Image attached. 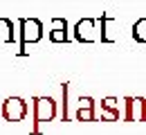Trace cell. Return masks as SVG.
Returning <instances> with one entry per match:
<instances>
[{"label": "cell", "mask_w": 146, "mask_h": 135, "mask_svg": "<svg viewBox=\"0 0 146 135\" xmlns=\"http://www.w3.org/2000/svg\"><path fill=\"white\" fill-rule=\"evenodd\" d=\"M32 108H34V126H32V135H40V124L54 119L58 104H56L52 97L36 95L34 99H32Z\"/></svg>", "instance_id": "obj_1"}, {"label": "cell", "mask_w": 146, "mask_h": 135, "mask_svg": "<svg viewBox=\"0 0 146 135\" xmlns=\"http://www.w3.org/2000/svg\"><path fill=\"white\" fill-rule=\"evenodd\" d=\"M20 27V47H18V57H27V47L34 45L43 39V23L38 18H18Z\"/></svg>", "instance_id": "obj_2"}, {"label": "cell", "mask_w": 146, "mask_h": 135, "mask_svg": "<svg viewBox=\"0 0 146 135\" xmlns=\"http://www.w3.org/2000/svg\"><path fill=\"white\" fill-rule=\"evenodd\" d=\"M29 113V106L23 97H7L0 104V117L5 122H23Z\"/></svg>", "instance_id": "obj_3"}, {"label": "cell", "mask_w": 146, "mask_h": 135, "mask_svg": "<svg viewBox=\"0 0 146 135\" xmlns=\"http://www.w3.org/2000/svg\"><path fill=\"white\" fill-rule=\"evenodd\" d=\"M97 27H101V16L97 18H81L74 25V39L79 43H94L101 39V32H97Z\"/></svg>", "instance_id": "obj_4"}, {"label": "cell", "mask_w": 146, "mask_h": 135, "mask_svg": "<svg viewBox=\"0 0 146 135\" xmlns=\"http://www.w3.org/2000/svg\"><path fill=\"white\" fill-rule=\"evenodd\" d=\"M124 122H144V108H146V99L144 97H124Z\"/></svg>", "instance_id": "obj_5"}, {"label": "cell", "mask_w": 146, "mask_h": 135, "mask_svg": "<svg viewBox=\"0 0 146 135\" xmlns=\"http://www.w3.org/2000/svg\"><path fill=\"white\" fill-rule=\"evenodd\" d=\"M94 99L92 97H81L79 99V108L74 113L76 122H97V113H94Z\"/></svg>", "instance_id": "obj_6"}, {"label": "cell", "mask_w": 146, "mask_h": 135, "mask_svg": "<svg viewBox=\"0 0 146 135\" xmlns=\"http://www.w3.org/2000/svg\"><path fill=\"white\" fill-rule=\"evenodd\" d=\"M52 43H70V32H68V20L63 16L52 18V32H50Z\"/></svg>", "instance_id": "obj_7"}, {"label": "cell", "mask_w": 146, "mask_h": 135, "mask_svg": "<svg viewBox=\"0 0 146 135\" xmlns=\"http://www.w3.org/2000/svg\"><path fill=\"white\" fill-rule=\"evenodd\" d=\"M119 117H124L119 113V99H117V97H106V99H101V119L119 122Z\"/></svg>", "instance_id": "obj_8"}, {"label": "cell", "mask_w": 146, "mask_h": 135, "mask_svg": "<svg viewBox=\"0 0 146 135\" xmlns=\"http://www.w3.org/2000/svg\"><path fill=\"white\" fill-rule=\"evenodd\" d=\"M0 43H16V25L11 18H0Z\"/></svg>", "instance_id": "obj_9"}, {"label": "cell", "mask_w": 146, "mask_h": 135, "mask_svg": "<svg viewBox=\"0 0 146 135\" xmlns=\"http://www.w3.org/2000/svg\"><path fill=\"white\" fill-rule=\"evenodd\" d=\"M115 16L112 14H101V43H115V36L112 34H108V25L110 23H115Z\"/></svg>", "instance_id": "obj_10"}, {"label": "cell", "mask_w": 146, "mask_h": 135, "mask_svg": "<svg viewBox=\"0 0 146 135\" xmlns=\"http://www.w3.org/2000/svg\"><path fill=\"white\" fill-rule=\"evenodd\" d=\"M133 39L137 43H146V18H139L133 25Z\"/></svg>", "instance_id": "obj_11"}, {"label": "cell", "mask_w": 146, "mask_h": 135, "mask_svg": "<svg viewBox=\"0 0 146 135\" xmlns=\"http://www.w3.org/2000/svg\"><path fill=\"white\" fill-rule=\"evenodd\" d=\"M68 92H70V88H68V83H63V113H61V122H68Z\"/></svg>", "instance_id": "obj_12"}, {"label": "cell", "mask_w": 146, "mask_h": 135, "mask_svg": "<svg viewBox=\"0 0 146 135\" xmlns=\"http://www.w3.org/2000/svg\"><path fill=\"white\" fill-rule=\"evenodd\" d=\"M144 122H146V108H144Z\"/></svg>", "instance_id": "obj_13"}]
</instances>
